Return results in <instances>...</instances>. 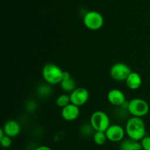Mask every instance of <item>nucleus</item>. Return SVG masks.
I'll return each mask as SVG.
<instances>
[{
  "label": "nucleus",
  "instance_id": "f257e3e1",
  "mask_svg": "<svg viewBox=\"0 0 150 150\" xmlns=\"http://www.w3.org/2000/svg\"><path fill=\"white\" fill-rule=\"evenodd\" d=\"M125 129L127 137L133 140L141 141L146 136V125L142 118L130 117L126 122Z\"/></svg>",
  "mask_w": 150,
  "mask_h": 150
},
{
  "label": "nucleus",
  "instance_id": "f03ea898",
  "mask_svg": "<svg viewBox=\"0 0 150 150\" xmlns=\"http://www.w3.org/2000/svg\"><path fill=\"white\" fill-rule=\"evenodd\" d=\"M63 74L64 71L55 63H46L42 69V78L49 85L60 84L62 80Z\"/></svg>",
  "mask_w": 150,
  "mask_h": 150
},
{
  "label": "nucleus",
  "instance_id": "7ed1b4c3",
  "mask_svg": "<svg viewBox=\"0 0 150 150\" xmlns=\"http://www.w3.org/2000/svg\"><path fill=\"white\" fill-rule=\"evenodd\" d=\"M127 110L131 116L143 118L149 113V105L143 99L133 98L128 101Z\"/></svg>",
  "mask_w": 150,
  "mask_h": 150
},
{
  "label": "nucleus",
  "instance_id": "20e7f679",
  "mask_svg": "<svg viewBox=\"0 0 150 150\" xmlns=\"http://www.w3.org/2000/svg\"><path fill=\"white\" fill-rule=\"evenodd\" d=\"M89 124L95 131L105 132L110 124V118L105 112L103 110H96L90 116Z\"/></svg>",
  "mask_w": 150,
  "mask_h": 150
},
{
  "label": "nucleus",
  "instance_id": "39448f33",
  "mask_svg": "<svg viewBox=\"0 0 150 150\" xmlns=\"http://www.w3.org/2000/svg\"><path fill=\"white\" fill-rule=\"evenodd\" d=\"M84 26L92 31L99 30L104 24V18L100 13L96 10H90L85 13L83 18Z\"/></svg>",
  "mask_w": 150,
  "mask_h": 150
},
{
  "label": "nucleus",
  "instance_id": "423d86ee",
  "mask_svg": "<svg viewBox=\"0 0 150 150\" xmlns=\"http://www.w3.org/2000/svg\"><path fill=\"white\" fill-rule=\"evenodd\" d=\"M130 73L131 69L124 63H114L110 69V75L111 78L118 82L125 81Z\"/></svg>",
  "mask_w": 150,
  "mask_h": 150
},
{
  "label": "nucleus",
  "instance_id": "0eeeda50",
  "mask_svg": "<svg viewBox=\"0 0 150 150\" xmlns=\"http://www.w3.org/2000/svg\"><path fill=\"white\" fill-rule=\"evenodd\" d=\"M70 102L78 107L84 105L89 98V93L83 87H78L70 94Z\"/></svg>",
  "mask_w": 150,
  "mask_h": 150
},
{
  "label": "nucleus",
  "instance_id": "6e6552de",
  "mask_svg": "<svg viewBox=\"0 0 150 150\" xmlns=\"http://www.w3.org/2000/svg\"><path fill=\"white\" fill-rule=\"evenodd\" d=\"M105 132L108 141L113 143L121 142L126 135L125 129L121 125L117 124L110 125Z\"/></svg>",
  "mask_w": 150,
  "mask_h": 150
},
{
  "label": "nucleus",
  "instance_id": "1a4fd4ad",
  "mask_svg": "<svg viewBox=\"0 0 150 150\" xmlns=\"http://www.w3.org/2000/svg\"><path fill=\"white\" fill-rule=\"evenodd\" d=\"M80 107L75 105V104L70 103L62 108L61 116L64 120L67 121H73L76 120L80 116Z\"/></svg>",
  "mask_w": 150,
  "mask_h": 150
},
{
  "label": "nucleus",
  "instance_id": "9d476101",
  "mask_svg": "<svg viewBox=\"0 0 150 150\" xmlns=\"http://www.w3.org/2000/svg\"><path fill=\"white\" fill-rule=\"evenodd\" d=\"M107 99L110 104L117 107H121L126 101V97L124 92L117 88H114L108 91Z\"/></svg>",
  "mask_w": 150,
  "mask_h": 150
},
{
  "label": "nucleus",
  "instance_id": "9b49d317",
  "mask_svg": "<svg viewBox=\"0 0 150 150\" xmlns=\"http://www.w3.org/2000/svg\"><path fill=\"white\" fill-rule=\"evenodd\" d=\"M2 128L5 132V135L11 137L12 138L18 136L21 132L20 124L17 121L13 119L7 121Z\"/></svg>",
  "mask_w": 150,
  "mask_h": 150
},
{
  "label": "nucleus",
  "instance_id": "f8f14e48",
  "mask_svg": "<svg viewBox=\"0 0 150 150\" xmlns=\"http://www.w3.org/2000/svg\"><path fill=\"white\" fill-rule=\"evenodd\" d=\"M60 86L64 92L70 94L77 88L76 81L73 78H72L70 74L67 71H64L62 80L60 82Z\"/></svg>",
  "mask_w": 150,
  "mask_h": 150
},
{
  "label": "nucleus",
  "instance_id": "ddd939ff",
  "mask_svg": "<svg viewBox=\"0 0 150 150\" xmlns=\"http://www.w3.org/2000/svg\"><path fill=\"white\" fill-rule=\"evenodd\" d=\"M125 82L129 89L137 90L142 86V78L141 75L137 72L131 71V73L128 75Z\"/></svg>",
  "mask_w": 150,
  "mask_h": 150
},
{
  "label": "nucleus",
  "instance_id": "4468645a",
  "mask_svg": "<svg viewBox=\"0 0 150 150\" xmlns=\"http://www.w3.org/2000/svg\"><path fill=\"white\" fill-rule=\"evenodd\" d=\"M120 149L121 150H142V146L141 142L131 138L123 140L120 144Z\"/></svg>",
  "mask_w": 150,
  "mask_h": 150
},
{
  "label": "nucleus",
  "instance_id": "2eb2a0df",
  "mask_svg": "<svg viewBox=\"0 0 150 150\" xmlns=\"http://www.w3.org/2000/svg\"><path fill=\"white\" fill-rule=\"evenodd\" d=\"M107 137L105 132L101 131H95L93 133V141L97 145L102 146L105 144L107 141Z\"/></svg>",
  "mask_w": 150,
  "mask_h": 150
},
{
  "label": "nucleus",
  "instance_id": "dca6fc26",
  "mask_svg": "<svg viewBox=\"0 0 150 150\" xmlns=\"http://www.w3.org/2000/svg\"><path fill=\"white\" fill-rule=\"evenodd\" d=\"M70 102V94H63L59 96L56 99V104L58 107H64L65 106H67V104H69Z\"/></svg>",
  "mask_w": 150,
  "mask_h": 150
},
{
  "label": "nucleus",
  "instance_id": "f3484780",
  "mask_svg": "<svg viewBox=\"0 0 150 150\" xmlns=\"http://www.w3.org/2000/svg\"><path fill=\"white\" fill-rule=\"evenodd\" d=\"M51 85L42 84L40 85L38 88V94L40 96H48L51 93Z\"/></svg>",
  "mask_w": 150,
  "mask_h": 150
},
{
  "label": "nucleus",
  "instance_id": "a211bd4d",
  "mask_svg": "<svg viewBox=\"0 0 150 150\" xmlns=\"http://www.w3.org/2000/svg\"><path fill=\"white\" fill-rule=\"evenodd\" d=\"M0 144L4 148H8L12 145V138L5 135L4 137L0 138Z\"/></svg>",
  "mask_w": 150,
  "mask_h": 150
},
{
  "label": "nucleus",
  "instance_id": "6ab92c4d",
  "mask_svg": "<svg viewBox=\"0 0 150 150\" xmlns=\"http://www.w3.org/2000/svg\"><path fill=\"white\" fill-rule=\"evenodd\" d=\"M140 142L142 144V149L150 150V136L146 135L141 140Z\"/></svg>",
  "mask_w": 150,
  "mask_h": 150
},
{
  "label": "nucleus",
  "instance_id": "aec40b11",
  "mask_svg": "<svg viewBox=\"0 0 150 150\" xmlns=\"http://www.w3.org/2000/svg\"><path fill=\"white\" fill-rule=\"evenodd\" d=\"M35 150H52V149H51L49 146H48L41 145L37 147V148L35 149Z\"/></svg>",
  "mask_w": 150,
  "mask_h": 150
},
{
  "label": "nucleus",
  "instance_id": "412c9836",
  "mask_svg": "<svg viewBox=\"0 0 150 150\" xmlns=\"http://www.w3.org/2000/svg\"><path fill=\"white\" fill-rule=\"evenodd\" d=\"M21 150H23V149H21Z\"/></svg>",
  "mask_w": 150,
  "mask_h": 150
}]
</instances>
